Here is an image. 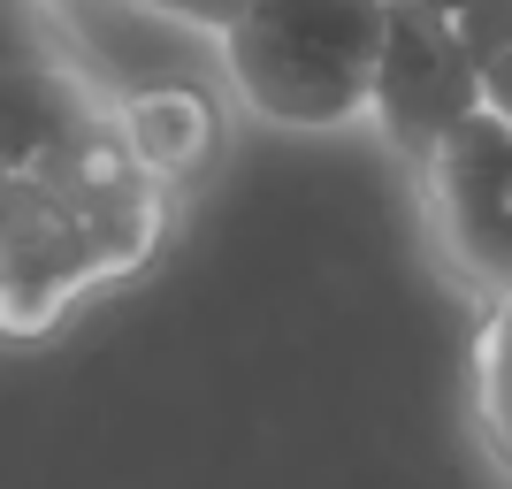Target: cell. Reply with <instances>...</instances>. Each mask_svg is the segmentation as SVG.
Masks as SVG:
<instances>
[{"label":"cell","mask_w":512,"mask_h":489,"mask_svg":"<svg viewBox=\"0 0 512 489\" xmlns=\"http://www.w3.org/2000/svg\"><path fill=\"white\" fill-rule=\"evenodd\" d=\"M421 184L451 268L474 276L482 291H512V130L474 115L421 169Z\"/></svg>","instance_id":"obj_5"},{"label":"cell","mask_w":512,"mask_h":489,"mask_svg":"<svg viewBox=\"0 0 512 489\" xmlns=\"http://www.w3.org/2000/svg\"><path fill=\"white\" fill-rule=\"evenodd\" d=\"M482 115L512 130V46H505V54H490V62H482Z\"/></svg>","instance_id":"obj_10"},{"label":"cell","mask_w":512,"mask_h":489,"mask_svg":"<svg viewBox=\"0 0 512 489\" xmlns=\"http://www.w3.org/2000/svg\"><path fill=\"white\" fill-rule=\"evenodd\" d=\"M115 138L123 153L138 161V176L169 184V176H192L199 161L214 153V100L192 85H153V92H130L115 115Z\"/></svg>","instance_id":"obj_6"},{"label":"cell","mask_w":512,"mask_h":489,"mask_svg":"<svg viewBox=\"0 0 512 489\" xmlns=\"http://www.w3.org/2000/svg\"><path fill=\"white\" fill-rule=\"evenodd\" d=\"M474 115H482V69H474L459 23L390 0L375 85H367V123L383 130V146L413 169H428Z\"/></svg>","instance_id":"obj_3"},{"label":"cell","mask_w":512,"mask_h":489,"mask_svg":"<svg viewBox=\"0 0 512 489\" xmlns=\"http://www.w3.org/2000/svg\"><path fill=\"white\" fill-rule=\"evenodd\" d=\"M8 199H16V169H0V214H8Z\"/></svg>","instance_id":"obj_12"},{"label":"cell","mask_w":512,"mask_h":489,"mask_svg":"<svg viewBox=\"0 0 512 489\" xmlns=\"http://www.w3.org/2000/svg\"><path fill=\"white\" fill-rule=\"evenodd\" d=\"M161 237V184L138 176L115 123L85 130L46 169L16 176L0 214V329H46L100 276H123Z\"/></svg>","instance_id":"obj_1"},{"label":"cell","mask_w":512,"mask_h":489,"mask_svg":"<svg viewBox=\"0 0 512 489\" xmlns=\"http://www.w3.org/2000/svg\"><path fill=\"white\" fill-rule=\"evenodd\" d=\"M100 123L107 107L62 62L54 16L39 0H0V169L31 176Z\"/></svg>","instance_id":"obj_4"},{"label":"cell","mask_w":512,"mask_h":489,"mask_svg":"<svg viewBox=\"0 0 512 489\" xmlns=\"http://www.w3.org/2000/svg\"><path fill=\"white\" fill-rule=\"evenodd\" d=\"M474 428L497 474L512 482V291H490L474 329Z\"/></svg>","instance_id":"obj_7"},{"label":"cell","mask_w":512,"mask_h":489,"mask_svg":"<svg viewBox=\"0 0 512 489\" xmlns=\"http://www.w3.org/2000/svg\"><path fill=\"white\" fill-rule=\"evenodd\" d=\"M406 8H428V16H459L467 0H406Z\"/></svg>","instance_id":"obj_11"},{"label":"cell","mask_w":512,"mask_h":489,"mask_svg":"<svg viewBox=\"0 0 512 489\" xmlns=\"http://www.w3.org/2000/svg\"><path fill=\"white\" fill-rule=\"evenodd\" d=\"M146 8H161V16H184V23H207V31H230L253 0H146Z\"/></svg>","instance_id":"obj_9"},{"label":"cell","mask_w":512,"mask_h":489,"mask_svg":"<svg viewBox=\"0 0 512 489\" xmlns=\"http://www.w3.org/2000/svg\"><path fill=\"white\" fill-rule=\"evenodd\" d=\"M390 0H253L222 31L237 100L276 130H352L367 115Z\"/></svg>","instance_id":"obj_2"},{"label":"cell","mask_w":512,"mask_h":489,"mask_svg":"<svg viewBox=\"0 0 512 489\" xmlns=\"http://www.w3.org/2000/svg\"><path fill=\"white\" fill-rule=\"evenodd\" d=\"M459 39H467V54H474V69L490 62V54H505L512 46V0H467V8H459Z\"/></svg>","instance_id":"obj_8"}]
</instances>
